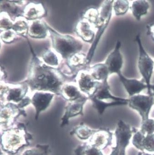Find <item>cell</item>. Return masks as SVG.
<instances>
[{"instance_id": "cell-1", "label": "cell", "mask_w": 154, "mask_h": 155, "mask_svg": "<svg viewBox=\"0 0 154 155\" xmlns=\"http://www.w3.org/2000/svg\"><path fill=\"white\" fill-rule=\"evenodd\" d=\"M33 53L27 83L32 91L49 92L60 95L65 78L56 68L47 65Z\"/></svg>"}, {"instance_id": "cell-2", "label": "cell", "mask_w": 154, "mask_h": 155, "mask_svg": "<svg viewBox=\"0 0 154 155\" xmlns=\"http://www.w3.org/2000/svg\"><path fill=\"white\" fill-rule=\"evenodd\" d=\"M2 131L1 149L8 155L18 154L21 149L29 146L33 139V136L27 131L23 123H16L13 126Z\"/></svg>"}, {"instance_id": "cell-3", "label": "cell", "mask_w": 154, "mask_h": 155, "mask_svg": "<svg viewBox=\"0 0 154 155\" xmlns=\"http://www.w3.org/2000/svg\"><path fill=\"white\" fill-rule=\"evenodd\" d=\"M53 50L61 57L68 61L72 55L81 52L83 43L78 39L69 35L58 33L47 25Z\"/></svg>"}, {"instance_id": "cell-4", "label": "cell", "mask_w": 154, "mask_h": 155, "mask_svg": "<svg viewBox=\"0 0 154 155\" xmlns=\"http://www.w3.org/2000/svg\"><path fill=\"white\" fill-rule=\"evenodd\" d=\"M93 106L99 115H102L108 107L128 105V98L114 96L112 94L108 81L100 82L94 94L89 97Z\"/></svg>"}, {"instance_id": "cell-5", "label": "cell", "mask_w": 154, "mask_h": 155, "mask_svg": "<svg viewBox=\"0 0 154 155\" xmlns=\"http://www.w3.org/2000/svg\"><path fill=\"white\" fill-rule=\"evenodd\" d=\"M114 1L106 0L102 3L99 10V15L98 21L95 26L97 29L93 44L87 55V60L88 64L91 62L98 45L109 26L112 18L113 12V3Z\"/></svg>"}, {"instance_id": "cell-6", "label": "cell", "mask_w": 154, "mask_h": 155, "mask_svg": "<svg viewBox=\"0 0 154 155\" xmlns=\"http://www.w3.org/2000/svg\"><path fill=\"white\" fill-rule=\"evenodd\" d=\"M138 49L139 57L137 65L139 71L147 86V93L148 95L153 94L151 90V80L154 69V61L149 54L147 53L143 46L140 34L136 36L135 39Z\"/></svg>"}, {"instance_id": "cell-7", "label": "cell", "mask_w": 154, "mask_h": 155, "mask_svg": "<svg viewBox=\"0 0 154 155\" xmlns=\"http://www.w3.org/2000/svg\"><path fill=\"white\" fill-rule=\"evenodd\" d=\"M134 129L122 120H119L115 130L116 146L110 155H126V150L130 143Z\"/></svg>"}, {"instance_id": "cell-8", "label": "cell", "mask_w": 154, "mask_h": 155, "mask_svg": "<svg viewBox=\"0 0 154 155\" xmlns=\"http://www.w3.org/2000/svg\"><path fill=\"white\" fill-rule=\"evenodd\" d=\"M29 88L25 82L16 85L1 83V104L8 103L18 104L26 96Z\"/></svg>"}, {"instance_id": "cell-9", "label": "cell", "mask_w": 154, "mask_h": 155, "mask_svg": "<svg viewBox=\"0 0 154 155\" xmlns=\"http://www.w3.org/2000/svg\"><path fill=\"white\" fill-rule=\"evenodd\" d=\"M128 99V105L139 114L141 122L149 119V113L154 105V94L147 95L139 94L130 97Z\"/></svg>"}, {"instance_id": "cell-10", "label": "cell", "mask_w": 154, "mask_h": 155, "mask_svg": "<svg viewBox=\"0 0 154 155\" xmlns=\"http://www.w3.org/2000/svg\"><path fill=\"white\" fill-rule=\"evenodd\" d=\"M26 116L24 109L19 107L17 104L8 103L1 105L0 120L2 130L8 129L15 124L20 116Z\"/></svg>"}, {"instance_id": "cell-11", "label": "cell", "mask_w": 154, "mask_h": 155, "mask_svg": "<svg viewBox=\"0 0 154 155\" xmlns=\"http://www.w3.org/2000/svg\"><path fill=\"white\" fill-rule=\"evenodd\" d=\"M89 97L87 96L74 101L68 102L65 106L64 114L61 119V127L68 125L70 119L79 115H84V105L86 103Z\"/></svg>"}, {"instance_id": "cell-12", "label": "cell", "mask_w": 154, "mask_h": 155, "mask_svg": "<svg viewBox=\"0 0 154 155\" xmlns=\"http://www.w3.org/2000/svg\"><path fill=\"white\" fill-rule=\"evenodd\" d=\"M75 80L80 91L88 97L94 94L100 83L93 79L88 71H79L76 75Z\"/></svg>"}, {"instance_id": "cell-13", "label": "cell", "mask_w": 154, "mask_h": 155, "mask_svg": "<svg viewBox=\"0 0 154 155\" xmlns=\"http://www.w3.org/2000/svg\"><path fill=\"white\" fill-rule=\"evenodd\" d=\"M55 94L49 92L35 91L31 97V104L36 110L35 119L36 120L39 118L40 114L49 107L54 97Z\"/></svg>"}, {"instance_id": "cell-14", "label": "cell", "mask_w": 154, "mask_h": 155, "mask_svg": "<svg viewBox=\"0 0 154 155\" xmlns=\"http://www.w3.org/2000/svg\"><path fill=\"white\" fill-rule=\"evenodd\" d=\"M121 42L118 41L113 51L107 56L104 63L107 66L110 74H118L121 72L124 64L123 57L121 53Z\"/></svg>"}, {"instance_id": "cell-15", "label": "cell", "mask_w": 154, "mask_h": 155, "mask_svg": "<svg viewBox=\"0 0 154 155\" xmlns=\"http://www.w3.org/2000/svg\"><path fill=\"white\" fill-rule=\"evenodd\" d=\"M117 75L130 97L139 94L146 89L147 90V86L142 78L140 80L128 78L121 72L118 73Z\"/></svg>"}, {"instance_id": "cell-16", "label": "cell", "mask_w": 154, "mask_h": 155, "mask_svg": "<svg viewBox=\"0 0 154 155\" xmlns=\"http://www.w3.org/2000/svg\"><path fill=\"white\" fill-rule=\"evenodd\" d=\"M112 136V133L106 129H98L89 139L88 144L100 150H103L111 145Z\"/></svg>"}, {"instance_id": "cell-17", "label": "cell", "mask_w": 154, "mask_h": 155, "mask_svg": "<svg viewBox=\"0 0 154 155\" xmlns=\"http://www.w3.org/2000/svg\"><path fill=\"white\" fill-rule=\"evenodd\" d=\"M24 1H1V12H6L13 21L17 18L23 16L25 5Z\"/></svg>"}, {"instance_id": "cell-18", "label": "cell", "mask_w": 154, "mask_h": 155, "mask_svg": "<svg viewBox=\"0 0 154 155\" xmlns=\"http://www.w3.org/2000/svg\"><path fill=\"white\" fill-rule=\"evenodd\" d=\"M94 26L85 18L79 21L75 28L76 33L85 42H91L95 37Z\"/></svg>"}, {"instance_id": "cell-19", "label": "cell", "mask_w": 154, "mask_h": 155, "mask_svg": "<svg viewBox=\"0 0 154 155\" xmlns=\"http://www.w3.org/2000/svg\"><path fill=\"white\" fill-rule=\"evenodd\" d=\"M49 33L47 25L40 19L31 21L29 24L28 35L32 38L43 39Z\"/></svg>"}, {"instance_id": "cell-20", "label": "cell", "mask_w": 154, "mask_h": 155, "mask_svg": "<svg viewBox=\"0 0 154 155\" xmlns=\"http://www.w3.org/2000/svg\"><path fill=\"white\" fill-rule=\"evenodd\" d=\"M45 14V8L42 3L31 2L24 8L22 17L31 21L39 19Z\"/></svg>"}, {"instance_id": "cell-21", "label": "cell", "mask_w": 154, "mask_h": 155, "mask_svg": "<svg viewBox=\"0 0 154 155\" xmlns=\"http://www.w3.org/2000/svg\"><path fill=\"white\" fill-rule=\"evenodd\" d=\"M60 95L65 100L69 102L79 99L85 95L80 91L77 83L69 82L63 84L61 88Z\"/></svg>"}, {"instance_id": "cell-22", "label": "cell", "mask_w": 154, "mask_h": 155, "mask_svg": "<svg viewBox=\"0 0 154 155\" xmlns=\"http://www.w3.org/2000/svg\"><path fill=\"white\" fill-rule=\"evenodd\" d=\"M91 77L95 80L99 82L108 81L110 71L105 64L98 63L93 65L88 70Z\"/></svg>"}, {"instance_id": "cell-23", "label": "cell", "mask_w": 154, "mask_h": 155, "mask_svg": "<svg viewBox=\"0 0 154 155\" xmlns=\"http://www.w3.org/2000/svg\"><path fill=\"white\" fill-rule=\"evenodd\" d=\"M150 5L146 0H137L133 2L130 7L132 15L137 21H140L143 16L146 15Z\"/></svg>"}, {"instance_id": "cell-24", "label": "cell", "mask_w": 154, "mask_h": 155, "mask_svg": "<svg viewBox=\"0 0 154 155\" xmlns=\"http://www.w3.org/2000/svg\"><path fill=\"white\" fill-rule=\"evenodd\" d=\"M67 64L72 72L78 71V73L82 71L83 68H85L88 63L87 56L84 54L79 53L71 56L67 61Z\"/></svg>"}, {"instance_id": "cell-25", "label": "cell", "mask_w": 154, "mask_h": 155, "mask_svg": "<svg viewBox=\"0 0 154 155\" xmlns=\"http://www.w3.org/2000/svg\"><path fill=\"white\" fill-rule=\"evenodd\" d=\"M97 130L91 129L84 123H81L75 126L71 131L70 134L71 135H76L81 140H87L89 139Z\"/></svg>"}, {"instance_id": "cell-26", "label": "cell", "mask_w": 154, "mask_h": 155, "mask_svg": "<svg viewBox=\"0 0 154 155\" xmlns=\"http://www.w3.org/2000/svg\"><path fill=\"white\" fill-rule=\"evenodd\" d=\"M57 53L54 50L45 49L41 54L43 61L47 65L56 68L60 64L59 59Z\"/></svg>"}, {"instance_id": "cell-27", "label": "cell", "mask_w": 154, "mask_h": 155, "mask_svg": "<svg viewBox=\"0 0 154 155\" xmlns=\"http://www.w3.org/2000/svg\"><path fill=\"white\" fill-rule=\"evenodd\" d=\"M24 17L17 18L14 21L12 29L19 35L26 37L28 35L29 24Z\"/></svg>"}, {"instance_id": "cell-28", "label": "cell", "mask_w": 154, "mask_h": 155, "mask_svg": "<svg viewBox=\"0 0 154 155\" xmlns=\"http://www.w3.org/2000/svg\"><path fill=\"white\" fill-rule=\"evenodd\" d=\"M50 146L47 144H37L25 150L21 155H49Z\"/></svg>"}, {"instance_id": "cell-29", "label": "cell", "mask_w": 154, "mask_h": 155, "mask_svg": "<svg viewBox=\"0 0 154 155\" xmlns=\"http://www.w3.org/2000/svg\"><path fill=\"white\" fill-rule=\"evenodd\" d=\"M130 8L129 2L126 0H117L113 3V10L116 16L126 14Z\"/></svg>"}, {"instance_id": "cell-30", "label": "cell", "mask_w": 154, "mask_h": 155, "mask_svg": "<svg viewBox=\"0 0 154 155\" xmlns=\"http://www.w3.org/2000/svg\"><path fill=\"white\" fill-rule=\"evenodd\" d=\"M14 21L6 12H1L0 28L1 32L12 29Z\"/></svg>"}, {"instance_id": "cell-31", "label": "cell", "mask_w": 154, "mask_h": 155, "mask_svg": "<svg viewBox=\"0 0 154 155\" xmlns=\"http://www.w3.org/2000/svg\"><path fill=\"white\" fill-rule=\"evenodd\" d=\"M99 15V10L95 8H90L84 13V18L87 20L95 27L98 21Z\"/></svg>"}, {"instance_id": "cell-32", "label": "cell", "mask_w": 154, "mask_h": 155, "mask_svg": "<svg viewBox=\"0 0 154 155\" xmlns=\"http://www.w3.org/2000/svg\"><path fill=\"white\" fill-rule=\"evenodd\" d=\"M146 136L140 130L136 131L132 137V143L133 146L142 152L144 151L143 149V142Z\"/></svg>"}, {"instance_id": "cell-33", "label": "cell", "mask_w": 154, "mask_h": 155, "mask_svg": "<svg viewBox=\"0 0 154 155\" xmlns=\"http://www.w3.org/2000/svg\"><path fill=\"white\" fill-rule=\"evenodd\" d=\"M140 131L145 135L154 134V120L149 119L141 122Z\"/></svg>"}, {"instance_id": "cell-34", "label": "cell", "mask_w": 154, "mask_h": 155, "mask_svg": "<svg viewBox=\"0 0 154 155\" xmlns=\"http://www.w3.org/2000/svg\"><path fill=\"white\" fill-rule=\"evenodd\" d=\"M143 149L144 151L154 152V133L146 135L143 142Z\"/></svg>"}, {"instance_id": "cell-35", "label": "cell", "mask_w": 154, "mask_h": 155, "mask_svg": "<svg viewBox=\"0 0 154 155\" xmlns=\"http://www.w3.org/2000/svg\"><path fill=\"white\" fill-rule=\"evenodd\" d=\"M16 38V33L12 29L2 31L1 33V40L6 44L12 43L15 40Z\"/></svg>"}, {"instance_id": "cell-36", "label": "cell", "mask_w": 154, "mask_h": 155, "mask_svg": "<svg viewBox=\"0 0 154 155\" xmlns=\"http://www.w3.org/2000/svg\"><path fill=\"white\" fill-rule=\"evenodd\" d=\"M83 155H104L102 150L88 144H85Z\"/></svg>"}, {"instance_id": "cell-37", "label": "cell", "mask_w": 154, "mask_h": 155, "mask_svg": "<svg viewBox=\"0 0 154 155\" xmlns=\"http://www.w3.org/2000/svg\"><path fill=\"white\" fill-rule=\"evenodd\" d=\"M31 103H32L31 97H29L28 96H26L20 103L17 104L20 108L21 109H24L26 107L31 104Z\"/></svg>"}, {"instance_id": "cell-38", "label": "cell", "mask_w": 154, "mask_h": 155, "mask_svg": "<svg viewBox=\"0 0 154 155\" xmlns=\"http://www.w3.org/2000/svg\"><path fill=\"white\" fill-rule=\"evenodd\" d=\"M147 34L151 38L152 40L154 42V23L148 25L146 26Z\"/></svg>"}, {"instance_id": "cell-39", "label": "cell", "mask_w": 154, "mask_h": 155, "mask_svg": "<svg viewBox=\"0 0 154 155\" xmlns=\"http://www.w3.org/2000/svg\"><path fill=\"white\" fill-rule=\"evenodd\" d=\"M85 144H82L77 146L74 150V155H83V151L85 148Z\"/></svg>"}, {"instance_id": "cell-40", "label": "cell", "mask_w": 154, "mask_h": 155, "mask_svg": "<svg viewBox=\"0 0 154 155\" xmlns=\"http://www.w3.org/2000/svg\"><path fill=\"white\" fill-rule=\"evenodd\" d=\"M151 90L152 91V93L154 94V84H151Z\"/></svg>"}, {"instance_id": "cell-41", "label": "cell", "mask_w": 154, "mask_h": 155, "mask_svg": "<svg viewBox=\"0 0 154 155\" xmlns=\"http://www.w3.org/2000/svg\"><path fill=\"white\" fill-rule=\"evenodd\" d=\"M142 155H153V154H149V153H146V152H145V151L142 152Z\"/></svg>"}, {"instance_id": "cell-42", "label": "cell", "mask_w": 154, "mask_h": 155, "mask_svg": "<svg viewBox=\"0 0 154 155\" xmlns=\"http://www.w3.org/2000/svg\"><path fill=\"white\" fill-rule=\"evenodd\" d=\"M142 153L141 152H139L138 153L137 155H142Z\"/></svg>"}, {"instance_id": "cell-43", "label": "cell", "mask_w": 154, "mask_h": 155, "mask_svg": "<svg viewBox=\"0 0 154 155\" xmlns=\"http://www.w3.org/2000/svg\"><path fill=\"white\" fill-rule=\"evenodd\" d=\"M19 155V154H16V155Z\"/></svg>"}]
</instances>
